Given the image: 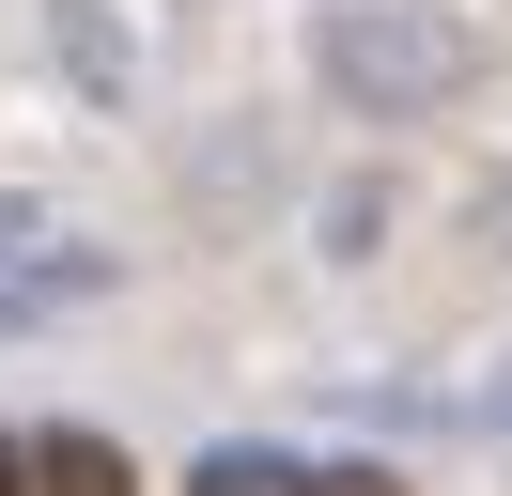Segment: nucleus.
<instances>
[{"label":"nucleus","instance_id":"1","mask_svg":"<svg viewBox=\"0 0 512 496\" xmlns=\"http://www.w3.org/2000/svg\"><path fill=\"white\" fill-rule=\"evenodd\" d=\"M32 496H125V450H109V434H47V450H32Z\"/></svg>","mask_w":512,"mask_h":496},{"label":"nucleus","instance_id":"2","mask_svg":"<svg viewBox=\"0 0 512 496\" xmlns=\"http://www.w3.org/2000/svg\"><path fill=\"white\" fill-rule=\"evenodd\" d=\"M202 496H311V481H280L264 450H218V465H202Z\"/></svg>","mask_w":512,"mask_h":496},{"label":"nucleus","instance_id":"3","mask_svg":"<svg viewBox=\"0 0 512 496\" xmlns=\"http://www.w3.org/2000/svg\"><path fill=\"white\" fill-rule=\"evenodd\" d=\"M311 496H404V481H373V465H342V481H311Z\"/></svg>","mask_w":512,"mask_h":496},{"label":"nucleus","instance_id":"4","mask_svg":"<svg viewBox=\"0 0 512 496\" xmlns=\"http://www.w3.org/2000/svg\"><path fill=\"white\" fill-rule=\"evenodd\" d=\"M0 496H32V450H0Z\"/></svg>","mask_w":512,"mask_h":496}]
</instances>
